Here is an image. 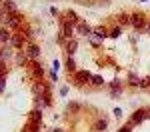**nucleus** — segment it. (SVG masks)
<instances>
[{"label": "nucleus", "mask_w": 150, "mask_h": 132, "mask_svg": "<svg viewBox=\"0 0 150 132\" xmlns=\"http://www.w3.org/2000/svg\"><path fill=\"white\" fill-rule=\"evenodd\" d=\"M4 24H6V28H16L18 24H20V20H18V16L16 14H12V16H4Z\"/></svg>", "instance_id": "1"}, {"label": "nucleus", "mask_w": 150, "mask_h": 132, "mask_svg": "<svg viewBox=\"0 0 150 132\" xmlns=\"http://www.w3.org/2000/svg\"><path fill=\"white\" fill-rule=\"evenodd\" d=\"M130 22H132L134 28H142V26H144V16H142V14H134V16L130 18Z\"/></svg>", "instance_id": "2"}, {"label": "nucleus", "mask_w": 150, "mask_h": 132, "mask_svg": "<svg viewBox=\"0 0 150 132\" xmlns=\"http://www.w3.org/2000/svg\"><path fill=\"white\" fill-rule=\"evenodd\" d=\"M146 116H148V112H146V110H138V112H134V116H132L130 122H132V124H136V122H140V120H144Z\"/></svg>", "instance_id": "3"}, {"label": "nucleus", "mask_w": 150, "mask_h": 132, "mask_svg": "<svg viewBox=\"0 0 150 132\" xmlns=\"http://www.w3.org/2000/svg\"><path fill=\"white\" fill-rule=\"evenodd\" d=\"M2 10H6V12H16V4H14V2H10V0H4V2H2Z\"/></svg>", "instance_id": "4"}, {"label": "nucleus", "mask_w": 150, "mask_h": 132, "mask_svg": "<svg viewBox=\"0 0 150 132\" xmlns=\"http://www.w3.org/2000/svg\"><path fill=\"white\" fill-rule=\"evenodd\" d=\"M10 40H12V36L8 32V28H2L0 30V42H10Z\"/></svg>", "instance_id": "5"}, {"label": "nucleus", "mask_w": 150, "mask_h": 132, "mask_svg": "<svg viewBox=\"0 0 150 132\" xmlns=\"http://www.w3.org/2000/svg\"><path fill=\"white\" fill-rule=\"evenodd\" d=\"M38 54H40V48H38V46H30V48H28V52H26L28 58H38Z\"/></svg>", "instance_id": "6"}, {"label": "nucleus", "mask_w": 150, "mask_h": 132, "mask_svg": "<svg viewBox=\"0 0 150 132\" xmlns=\"http://www.w3.org/2000/svg\"><path fill=\"white\" fill-rule=\"evenodd\" d=\"M92 76H90V72H78L76 74V82L80 84V82H84V80H90Z\"/></svg>", "instance_id": "7"}, {"label": "nucleus", "mask_w": 150, "mask_h": 132, "mask_svg": "<svg viewBox=\"0 0 150 132\" xmlns=\"http://www.w3.org/2000/svg\"><path fill=\"white\" fill-rule=\"evenodd\" d=\"M78 32H80V34H84V36H90V34H92L90 26H86V24H80V26H78Z\"/></svg>", "instance_id": "8"}, {"label": "nucleus", "mask_w": 150, "mask_h": 132, "mask_svg": "<svg viewBox=\"0 0 150 132\" xmlns=\"http://www.w3.org/2000/svg\"><path fill=\"white\" fill-rule=\"evenodd\" d=\"M106 126H108V122H106V120H98V122H96V130H98V132L106 130Z\"/></svg>", "instance_id": "9"}, {"label": "nucleus", "mask_w": 150, "mask_h": 132, "mask_svg": "<svg viewBox=\"0 0 150 132\" xmlns=\"http://www.w3.org/2000/svg\"><path fill=\"white\" fill-rule=\"evenodd\" d=\"M74 52H76V40H70V42H68V54L72 56Z\"/></svg>", "instance_id": "10"}, {"label": "nucleus", "mask_w": 150, "mask_h": 132, "mask_svg": "<svg viewBox=\"0 0 150 132\" xmlns=\"http://www.w3.org/2000/svg\"><path fill=\"white\" fill-rule=\"evenodd\" d=\"M70 34H72V24L64 22V36H68V38H70Z\"/></svg>", "instance_id": "11"}, {"label": "nucleus", "mask_w": 150, "mask_h": 132, "mask_svg": "<svg viewBox=\"0 0 150 132\" xmlns=\"http://www.w3.org/2000/svg\"><path fill=\"white\" fill-rule=\"evenodd\" d=\"M12 44H14V46H22V38H20V36H14V38H12Z\"/></svg>", "instance_id": "12"}, {"label": "nucleus", "mask_w": 150, "mask_h": 132, "mask_svg": "<svg viewBox=\"0 0 150 132\" xmlns=\"http://www.w3.org/2000/svg\"><path fill=\"white\" fill-rule=\"evenodd\" d=\"M16 62H18V64H24V62H26V54H18V56H16Z\"/></svg>", "instance_id": "13"}, {"label": "nucleus", "mask_w": 150, "mask_h": 132, "mask_svg": "<svg viewBox=\"0 0 150 132\" xmlns=\"http://www.w3.org/2000/svg\"><path fill=\"white\" fill-rule=\"evenodd\" d=\"M102 82H104V80L100 78V76H92V84H96V86H100Z\"/></svg>", "instance_id": "14"}, {"label": "nucleus", "mask_w": 150, "mask_h": 132, "mask_svg": "<svg viewBox=\"0 0 150 132\" xmlns=\"http://www.w3.org/2000/svg\"><path fill=\"white\" fill-rule=\"evenodd\" d=\"M66 68H68V72L74 70V62H72V58H68V62H66Z\"/></svg>", "instance_id": "15"}, {"label": "nucleus", "mask_w": 150, "mask_h": 132, "mask_svg": "<svg viewBox=\"0 0 150 132\" xmlns=\"http://www.w3.org/2000/svg\"><path fill=\"white\" fill-rule=\"evenodd\" d=\"M110 36H112V38H118V36H120V28H114V30L110 32Z\"/></svg>", "instance_id": "16"}, {"label": "nucleus", "mask_w": 150, "mask_h": 132, "mask_svg": "<svg viewBox=\"0 0 150 132\" xmlns=\"http://www.w3.org/2000/svg\"><path fill=\"white\" fill-rule=\"evenodd\" d=\"M120 132H132V130H130V126H124V128H120Z\"/></svg>", "instance_id": "17"}, {"label": "nucleus", "mask_w": 150, "mask_h": 132, "mask_svg": "<svg viewBox=\"0 0 150 132\" xmlns=\"http://www.w3.org/2000/svg\"><path fill=\"white\" fill-rule=\"evenodd\" d=\"M4 16H6V14H4V10L0 8V20H4Z\"/></svg>", "instance_id": "18"}, {"label": "nucleus", "mask_w": 150, "mask_h": 132, "mask_svg": "<svg viewBox=\"0 0 150 132\" xmlns=\"http://www.w3.org/2000/svg\"><path fill=\"white\" fill-rule=\"evenodd\" d=\"M2 86H4V80H0V90H2Z\"/></svg>", "instance_id": "19"}, {"label": "nucleus", "mask_w": 150, "mask_h": 132, "mask_svg": "<svg viewBox=\"0 0 150 132\" xmlns=\"http://www.w3.org/2000/svg\"><path fill=\"white\" fill-rule=\"evenodd\" d=\"M148 32H150V24H148Z\"/></svg>", "instance_id": "20"}, {"label": "nucleus", "mask_w": 150, "mask_h": 132, "mask_svg": "<svg viewBox=\"0 0 150 132\" xmlns=\"http://www.w3.org/2000/svg\"><path fill=\"white\" fill-rule=\"evenodd\" d=\"M54 132H58V130H54Z\"/></svg>", "instance_id": "21"}]
</instances>
